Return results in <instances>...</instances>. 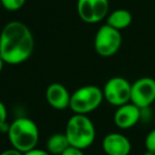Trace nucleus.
<instances>
[{
  "label": "nucleus",
  "instance_id": "obj_1",
  "mask_svg": "<svg viewBox=\"0 0 155 155\" xmlns=\"http://www.w3.org/2000/svg\"><path fill=\"white\" fill-rule=\"evenodd\" d=\"M34 50V37L27 25L10 21L0 33V58L5 64L18 65L26 62Z\"/></svg>",
  "mask_w": 155,
  "mask_h": 155
},
{
  "label": "nucleus",
  "instance_id": "obj_12",
  "mask_svg": "<svg viewBox=\"0 0 155 155\" xmlns=\"http://www.w3.org/2000/svg\"><path fill=\"white\" fill-rule=\"evenodd\" d=\"M132 20H133L132 14L127 10L118 9L108 14L106 17V24L116 30L121 31L123 29H127L132 24Z\"/></svg>",
  "mask_w": 155,
  "mask_h": 155
},
{
  "label": "nucleus",
  "instance_id": "obj_18",
  "mask_svg": "<svg viewBox=\"0 0 155 155\" xmlns=\"http://www.w3.org/2000/svg\"><path fill=\"white\" fill-rule=\"evenodd\" d=\"M22 155H51L47 150H41V149L34 148L32 150L28 151V152L24 153Z\"/></svg>",
  "mask_w": 155,
  "mask_h": 155
},
{
  "label": "nucleus",
  "instance_id": "obj_13",
  "mask_svg": "<svg viewBox=\"0 0 155 155\" xmlns=\"http://www.w3.org/2000/svg\"><path fill=\"white\" fill-rule=\"evenodd\" d=\"M70 147L65 133L53 134L47 140V151L51 155H61Z\"/></svg>",
  "mask_w": 155,
  "mask_h": 155
},
{
  "label": "nucleus",
  "instance_id": "obj_19",
  "mask_svg": "<svg viewBox=\"0 0 155 155\" xmlns=\"http://www.w3.org/2000/svg\"><path fill=\"white\" fill-rule=\"evenodd\" d=\"M0 155H22V153L19 152L18 150H16V149L12 148V149H8V150L1 152Z\"/></svg>",
  "mask_w": 155,
  "mask_h": 155
},
{
  "label": "nucleus",
  "instance_id": "obj_3",
  "mask_svg": "<svg viewBox=\"0 0 155 155\" xmlns=\"http://www.w3.org/2000/svg\"><path fill=\"white\" fill-rule=\"evenodd\" d=\"M65 135L70 147L85 150L95 141L96 129L87 115L74 114L67 121Z\"/></svg>",
  "mask_w": 155,
  "mask_h": 155
},
{
  "label": "nucleus",
  "instance_id": "obj_14",
  "mask_svg": "<svg viewBox=\"0 0 155 155\" xmlns=\"http://www.w3.org/2000/svg\"><path fill=\"white\" fill-rule=\"evenodd\" d=\"M3 9L10 12H15L20 10L26 3V0H0Z\"/></svg>",
  "mask_w": 155,
  "mask_h": 155
},
{
  "label": "nucleus",
  "instance_id": "obj_7",
  "mask_svg": "<svg viewBox=\"0 0 155 155\" xmlns=\"http://www.w3.org/2000/svg\"><path fill=\"white\" fill-rule=\"evenodd\" d=\"M78 14L84 22L98 24L107 17L110 11L108 0H78Z\"/></svg>",
  "mask_w": 155,
  "mask_h": 155
},
{
  "label": "nucleus",
  "instance_id": "obj_2",
  "mask_svg": "<svg viewBox=\"0 0 155 155\" xmlns=\"http://www.w3.org/2000/svg\"><path fill=\"white\" fill-rule=\"evenodd\" d=\"M8 137L12 148L22 154L36 148L39 138V132L36 123L26 117L17 118L9 125Z\"/></svg>",
  "mask_w": 155,
  "mask_h": 155
},
{
  "label": "nucleus",
  "instance_id": "obj_4",
  "mask_svg": "<svg viewBox=\"0 0 155 155\" xmlns=\"http://www.w3.org/2000/svg\"><path fill=\"white\" fill-rule=\"evenodd\" d=\"M103 91L96 85H86L78 88L71 94L69 108L74 114L87 115L101 105Z\"/></svg>",
  "mask_w": 155,
  "mask_h": 155
},
{
  "label": "nucleus",
  "instance_id": "obj_15",
  "mask_svg": "<svg viewBox=\"0 0 155 155\" xmlns=\"http://www.w3.org/2000/svg\"><path fill=\"white\" fill-rule=\"evenodd\" d=\"M144 146H146V150L155 153V129L149 132L148 135L146 136Z\"/></svg>",
  "mask_w": 155,
  "mask_h": 155
},
{
  "label": "nucleus",
  "instance_id": "obj_8",
  "mask_svg": "<svg viewBox=\"0 0 155 155\" xmlns=\"http://www.w3.org/2000/svg\"><path fill=\"white\" fill-rule=\"evenodd\" d=\"M155 101V80L143 77L132 84L131 102L140 110L147 108Z\"/></svg>",
  "mask_w": 155,
  "mask_h": 155
},
{
  "label": "nucleus",
  "instance_id": "obj_20",
  "mask_svg": "<svg viewBox=\"0 0 155 155\" xmlns=\"http://www.w3.org/2000/svg\"><path fill=\"white\" fill-rule=\"evenodd\" d=\"M5 63L2 61V58H0V73H1V71H2V69H3V66H5Z\"/></svg>",
  "mask_w": 155,
  "mask_h": 155
},
{
  "label": "nucleus",
  "instance_id": "obj_10",
  "mask_svg": "<svg viewBox=\"0 0 155 155\" xmlns=\"http://www.w3.org/2000/svg\"><path fill=\"white\" fill-rule=\"evenodd\" d=\"M102 148L106 155H129L132 144L123 134L110 133L103 138Z\"/></svg>",
  "mask_w": 155,
  "mask_h": 155
},
{
  "label": "nucleus",
  "instance_id": "obj_5",
  "mask_svg": "<svg viewBox=\"0 0 155 155\" xmlns=\"http://www.w3.org/2000/svg\"><path fill=\"white\" fill-rule=\"evenodd\" d=\"M122 44V36L120 31L112 28L107 24L98 29L95 36V50L99 55L108 58L119 51Z\"/></svg>",
  "mask_w": 155,
  "mask_h": 155
},
{
  "label": "nucleus",
  "instance_id": "obj_11",
  "mask_svg": "<svg viewBox=\"0 0 155 155\" xmlns=\"http://www.w3.org/2000/svg\"><path fill=\"white\" fill-rule=\"evenodd\" d=\"M71 94L61 83H52L46 89V100L48 104L58 110H66L70 105Z\"/></svg>",
  "mask_w": 155,
  "mask_h": 155
},
{
  "label": "nucleus",
  "instance_id": "obj_17",
  "mask_svg": "<svg viewBox=\"0 0 155 155\" xmlns=\"http://www.w3.org/2000/svg\"><path fill=\"white\" fill-rule=\"evenodd\" d=\"M61 155H84V153H83V150H81V149L69 147Z\"/></svg>",
  "mask_w": 155,
  "mask_h": 155
},
{
  "label": "nucleus",
  "instance_id": "obj_6",
  "mask_svg": "<svg viewBox=\"0 0 155 155\" xmlns=\"http://www.w3.org/2000/svg\"><path fill=\"white\" fill-rule=\"evenodd\" d=\"M132 84L122 77H114L105 83L103 89V97L110 104L121 106L131 102Z\"/></svg>",
  "mask_w": 155,
  "mask_h": 155
},
{
  "label": "nucleus",
  "instance_id": "obj_9",
  "mask_svg": "<svg viewBox=\"0 0 155 155\" xmlns=\"http://www.w3.org/2000/svg\"><path fill=\"white\" fill-rule=\"evenodd\" d=\"M140 110H141L132 102L118 106L114 114V122L116 127L123 130L133 127L139 121L141 116Z\"/></svg>",
  "mask_w": 155,
  "mask_h": 155
},
{
  "label": "nucleus",
  "instance_id": "obj_21",
  "mask_svg": "<svg viewBox=\"0 0 155 155\" xmlns=\"http://www.w3.org/2000/svg\"><path fill=\"white\" fill-rule=\"evenodd\" d=\"M143 155H155V153L151 152V151H148V150H146V152L143 153Z\"/></svg>",
  "mask_w": 155,
  "mask_h": 155
},
{
  "label": "nucleus",
  "instance_id": "obj_16",
  "mask_svg": "<svg viewBox=\"0 0 155 155\" xmlns=\"http://www.w3.org/2000/svg\"><path fill=\"white\" fill-rule=\"evenodd\" d=\"M7 119H8L7 107H5V105L3 102L0 101V127L7 123Z\"/></svg>",
  "mask_w": 155,
  "mask_h": 155
}]
</instances>
